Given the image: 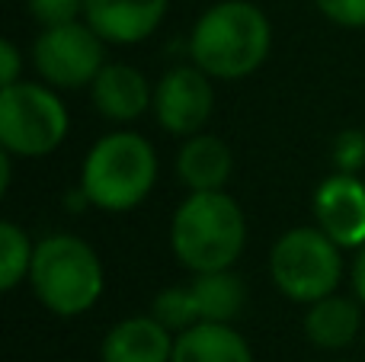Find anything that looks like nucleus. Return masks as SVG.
Returning <instances> with one entry per match:
<instances>
[{
    "instance_id": "obj_1",
    "label": "nucleus",
    "mask_w": 365,
    "mask_h": 362,
    "mask_svg": "<svg viewBox=\"0 0 365 362\" xmlns=\"http://www.w3.org/2000/svg\"><path fill=\"white\" fill-rule=\"evenodd\" d=\"M272 48V26L250 0H221L195 19L189 32V58L212 81H244Z\"/></svg>"
},
{
    "instance_id": "obj_2",
    "label": "nucleus",
    "mask_w": 365,
    "mask_h": 362,
    "mask_svg": "<svg viewBox=\"0 0 365 362\" xmlns=\"http://www.w3.org/2000/svg\"><path fill=\"white\" fill-rule=\"evenodd\" d=\"M247 247V218L225 190L189 192L170 218V250L189 273L231 269Z\"/></svg>"
},
{
    "instance_id": "obj_3",
    "label": "nucleus",
    "mask_w": 365,
    "mask_h": 362,
    "mask_svg": "<svg viewBox=\"0 0 365 362\" xmlns=\"http://www.w3.org/2000/svg\"><path fill=\"white\" fill-rule=\"evenodd\" d=\"M158 151L138 132H109L87 151L81 167V196L109 215L132 212L158 183Z\"/></svg>"
},
{
    "instance_id": "obj_4",
    "label": "nucleus",
    "mask_w": 365,
    "mask_h": 362,
    "mask_svg": "<svg viewBox=\"0 0 365 362\" xmlns=\"http://www.w3.org/2000/svg\"><path fill=\"white\" fill-rule=\"evenodd\" d=\"M29 286L45 311L58 318H81L103 299L106 273L100 254L83 237L55 231L36 244Z\"/></svg>"
},
{
    "instance_id": "obj_5",
    "label": "nucleus",
    "mask_w": 365,
    "mask_h": 362,
    "mask_svg": "<svg viewBox=\"0 0 365 362\" xmlns=\"http://www.w3.org/2000/svg\"><path fill=\"white\" fill-rule=\"evenodd\" d=\"M269 276L289 301L311 305L336 292L343 279V247L317 224L289 228L269 250Z\"/></svg>"
},
{
    "instance_id": "obj_6",
    "label": "nucleus",
    "mask_w": 365,
    "mask_h": 362,
    "mask_svg": "<svg viewBox=\"0 0 365 362\" xmlns=\"http://www.w3.org/2000/svg\"><path fill=\"white\" fill-rule=\"evenodd\" d=\"M71 115L48 83L0 87V145L13 157H45L68 138Z\"/></svg>"
},
{
    "instance_id": "obj_7",
    "label": "nucleus",
    "mask_w": 365,
    "mask_h": 362,
    "mask_svg": "<svg viewBox=\"0 0 365 362\" xmlns=\"http://www.w3.org/2000/svg\"><path fill=\"white\" fill-rule=\"evenodd\" d=\"M106 64V42L87 19L64 26H45L32 42V68L48 87H90Z\"/></svg>"
},
{
    "instance_id": "obj_8",
    "label": "nucleus",
    "mask_w": 365,
    "mask_h": 362,
    "mask_svg": "<svg viewBox=\"0 0 365 362\" xmlns=\"http://www.w3.org/2000/svg\"><path fill=\"white\" fill-rule=\"evenodd\" d=\"M215 109L212 77L195 64L170 68L154 87V115L167 135L189 138L205 128Z\"/></svg>"
},
{
    "instance_id": "obj_9",
    "label": "nucleus",
    "mask_w": 365,
    "mask_h": 362,
    "mask_svg": "<svg viewBox=\"0 0 365 362\" xmlns=\"http://www.w3.org/2000/svg\"><path fill=\"white\" fill-rule=\"evenodd\" d=\"M314 224L343 250H359L365 244V183L359 173L334 170L317 183L311 196Z\"/></svg>"
},
{
    "instance_id": "obj_10",
    "label": "nucleus",
    "mask_w": 365,
    "mask_h": 362,
    "mask_svg": "<svg viewBox=\"0 0 365 362\" xmlns=\"http://www.w3.org/2000/svg\"><path fill=\"white\" fill-rule=\"evenodd\" d=\"M170 0H87L83 19L106 45H138L154 36Z\"/></svg>"
},
{
    "instance_id": "obj_11",
    "label": "nucleus",
    "mask_w": 365,
    "mask_h": 362,
    "mask_svg": "<svg viewBox=\"0 0 365 362\" xmlns=\"http://www.w3.org/2000/svg\"><path fill=\"white\" fill-rule=\"evenodd\" d=\"M90 100L96 113L109 122H135L154 106V90L138 68L122 61H106L90 83Z\"/></svg>"
},
{
    "instance_id": "obj_12",
    "label": "nucleus",
    "mask_w": 365,
    "mask_h": 362,
    "mask_svg": "<svg viewBox=\"0 0 365 362\" xmlns=\"http://www.w3.org/2000/svg\"><path fill=\"white\" fill-rule=\"evenodd\" d=\"M177 333L154 314H135L109 327L100 346V362H170Z\"/></svg>"
},
{
    "instance_id": "obj_13",
    "label": "nucleus",
    "mask_w": 365,
    "mask_h": 362,
    "mask_svg": "<svg viewBox=\"0 0 365 362\" xmlns=\"http://www.w3.org/2000/svg\"><path fill=\"white\" fill-rule=\"evenodd\" d=\"M234 173V154L225 138L218 135H189L177 151V177L189 192L225 190Z\"/></svg>"
},
{
    "instance_id": "obj_14",
    "label": "nucleus",
    "mask_w": 365,
    "mask_h": 362,
    "mask_svg": "<svg viewBox=\"0 0 365 362\" xmlns=\"http://www.w3.org/2000/svg\"><path fill=\"white\" fill-rule=\"evenodd\" d=\"M304 337L317 350H346L353 346V340L359 337L362 327V301L346 299V295H324V299L311 301L304 311Z\"/></svg>"
},
{
    "instance_id": "obj_15",
    "label": "nucleus",
    "mask_w": 365,
    "mask_h": 362,
    "mask_svg": "<svg viewBox=\"0 0 365 362\" xmlns=\"http://www.w3.org/2000/svg\"><path fill=\"white\" fill-rule=\"evenodd\" d=\"M170 362H253L250 343L231 324H202L177 333Z\"/></svg>"
},
{
    "instance_id": "obj_16",
    "label": "nucleus",
    "mask_w": 365,
    "mask_h": 362,
    "mask_svg": "<svg viewBox=\"0 0 365 362\" xmlns=\"http://www.w3.org/2000/svg\"><path fill=\"white\" fill-rule=\"evenodd\" d=\"M192 295L199 305V318L212 324H234L247 305V286L234 269H215V273L192 276Z\"/></svg>"
},
{
    "instance_id": "obj_17",
    "label": "nucleus",
    "mask_w": 365,
    "mask_h": 362,
    "mask_svg": "<svg viewBox=\"0 0 365 362\" xmlns=\"http://www.w3.org/2000/svg\"><path fill=\"white\" fill-rule=\"evenodd\" d=\"M36 244L26 237L16 222H0V289L13 292L23 279H29Z\"/></svg>"
},
{
    "instance_id": "obj_18",
    "label": "nucleus",
    "mask_w": 365,
    "mask_h": 362,
    "mask_svg": "<svg viewBox=\"0 0 365 362\" xmlns=\"http://www.w3.org/2000/svg\"><path fill=\"white\" fill-rule=\"evenodd\" d=\"M151 314L170 333H182V331H189V327L202 324L192 286H167L164 292H158V299L151 301Z\"/></svg>"
},
{
    "instance_id": "obj_19",
    "label": "nucleus",
    "mask_w": 365,
    "mask_h": 362,
    "mask_svg": "<svg viewBox=\"0 0 365 362\" xmlns=\"http://www.w3.org/2000/svg\"><path fill=\"white\" fill-rule=\"evenodd\" d=\"M330 160H334V170H340V173H359L365 167V132L362 128H343L334 138Z\"/></svg>"
},
{
    "instance_id": "obj_20",
    "label": "nucleus",
    "mask_w": 365,
    "mask_h": 362,
    "mask_svg": "<svg viewBox=\"0 0 365 362\" xmlns=\"http://www.w3.org/2000/svg\"><path fill=\"white\" fill-rule=\"evenodd\" d=\"M26 6H29V16L45 29V26H64L83 19L87 0H26Z\"/></svg>"
},
{
    "instance_id": "obj_21",
    "label": "nucleus",
    "mask_w": 365,
    "mask_h": 362,
    "mask_svg": "<svg viewBox=\"0 0 365 362\" xmlns=\"http://www.w3.org/2000/svg\"><path fill=\"white\" fill-rule=\"evenodd\" d=\"M317 10L343 29H365V0H314Z\"/></svg>"
},
{
    "instance_id": "obj_22",
    "label": "nucleus",
    "mask_w": 365,
    "mask_h": 362,
    "mask_svg": "<svg viewBox=\"0 0 365 362\" xmlns=\"http://www.w3.org/2000/svg\"><path fill=\"white\" fill-rule=\"evenodd\" d=\"M19 71H23V55H19L16 42L4 38L0 42V87H10L19 81Z\"/></svg>"
},
{
    "instance_id": "obj_23",
    "label": "nucleus",
    "mask_w": 365,
    "mask_h": 362,
    "mask_svg": "<svg viewBox=\"0 0 365 362\" xmlns=\"http://www.w3.org/2000/svg\"><path fill=\"white\" fill-rule=\"evenodd\" d=\"M349 282H353V295L362 301V308H365V244L356 250V257H353V267H349Z\"/></svg>"
},
{
    "instance_id": "obj_24",
    "label": "nucleus",
    "mask_w": 365,
    "mask_h": 362,
    "mask_svg": "<svg viewBox=\"0 0 365 362\" xmlns=\"http://www.w3.org/2000/svg\"><path fill=\"white\" fill-rule=\"evenodd\" d=\"M10 160H13V154L10 151H4L0 154V190H10V180H13V167H10Z\"/></svg>"
},
{
    "instance_id": "obj_25",
    "label": "nucleus",
    "mask_w": 365,
    "mask_h": 362,
    "mask_svg": "<svg viewBox=\"0 0 365 362\" xmlns=\"http://www.w3.org/2000/svg\"><path fill=\"white\" fill-rule=\"evenodd\" d=\"M336 362H349V359H336Z\"/></svg>"
}]
</instances>
